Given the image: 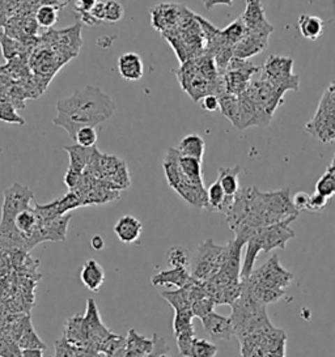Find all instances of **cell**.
Wrapping results in <instances>:
<instances>
[{
  "instance_id": "obj_1",
  "label": "cell",
  "mask_w": 335,
  "mask_h": 357,
  "mask_svg": "<svg viewBox=\"0 0 335 357\" xmlns=\"http://www.w3.org/2000/svg\"><path fill=\"white\" fill-rule=\"evenodd\" d=\"M297 215L290 189L261 191L257 188H245L236 195L225 219L234 231V237L246 242L248 231L284 221L292 222Z\"/></svg>"
},
{
  "instance_id": "obj_2",
  "label": "cell",
  "mask_w": 335,
  "mask_h": 357,
  "mask_svg": "<svg viewBox=\"0 0 335 357\" xmlns=\"http://www.w3.org/2000/svg\"><path fill=\"white\" fill-rule=\"evenodd\" d=\"M57 116L52 118L55 126L62 127L75 142L79 130L96 127L110 119L115 113L114 101L100 88L87 85L73 95L57 102Z\"/></svg>"
},
{
  "instance_id": "obj_3",
  "label": "cell",
  "mask_w": 335,
  "mask_h": 357,
  "mask_svg": "<svg viewBox=\"0 0 335 357\" xmlns=\"http://www.w3.org/2000/svg\"><path fill=\"white\" fill-rule=\"evenodd\" d=\"M292 280L293 273L283 267L278 255H272L267 262L254 270L248 279L241 280V288L266 306L284 297V291Z\"/></svg>"
},
{
  "instance_id": "obj_4",
  "label": "cell",
  "mask_w": 335,
  "mask_h": 357,
  "mask_svg": "<svg viewBox=\"0 0 335 357\" xmlns=\"http://www.w3.org/2000/svg\"><path fill=\"white\" fill-rule=\"evenodd\" d=\"M290 221L275 224L248 231L245 243V257L241 267V280H245L254 271V264L260 252H270L274 249H285L287 243L295 238V231L290 228Z\"/></svg>"
},
{
  "instance_id": "obj_5",
  "label": "cell",
  "mask_w": 335,
  "mask_h": 357,
  "mask_svg": "<svg viewBox=\"0 0 335 357\" xmlns=\"http://www.w3.org/2000/svg\"><path fill=\"white\" fill-rule=\"evenodd\" d=\"M178 158L179 153L177 149L169 148L165 158L163 160V168L167 177L168 185L174 190L182 199L186 200L188 204L207 210V190L206 188H198L188 183L179 170Z\"/></svg>"
},
{
  "instance_id": "obj_6",
  "label": "cell",
  "mask_w": 335,
  "mask_h": 357,
  "mask_svg": "<svg viewBox=\"0 0 335 357\" xmlns=\"http://www.w3.org/2000/svg\"><path fill=\"white\" fill-rule=\"evenodd\" d=\"M285 333L272 326L240 340V357H285Z\"/></svg>"
},
{
  "instance_id": "obj_7",
  "label": "cell",
  "mask_w": 335,
  "mask_h": 357,
  "mask_svg": "<svg viewBox=\"0 0 335 357\" xmlns=\"http://www.w3.org/2000/svg\"><path fill=\"white\" fill-rule=\"evenodd\" d=\"M225 252L227 245L220 246L209 238L202 242L194 261L190 264L191 278L202 283L211 280L221 270L225 259Z\"/></svg>"
},
{
  "instance_id": "obj_8",
  "label": "cell",
  "mask_w": 335,
  "mask_h": 357,
  "mask_svg": "<svg viewBox=\"0 0 335 357\" xmlns=\"http://www.w3.org/2000/svg\"><path fill=\"white\" fill-rule=\"evenodd\" d=\"M293 59L283 55H271L261 67V75L278 91H299V75L293 74Z\"/></svg>"
},
{
  "instance_id": "obj_9",
  "label": "cell",
  "mask_w": 335,
  "mask_h": 357,
  "mask_svg": "<svg viewBox=\"0 0 335 357\" xmlns=\"http://www.w3.org/2000/svg\"><path fill=\"white\" fill-rule=\"evenodd\" d=\"M260 71H261V67L254 66L246 59L233 56L228 64L225 74L221 76L225 92L228 95L236 96V97L244 95L248 91L253 77Z\"/></svg>"
},
{
  "instance_id": "obj_10",
  "label": "cell",
  "mask_w": 335,
  "mask_h": 357,
  "mask_svg": "<svg viewBox=\"0 0 335 357\" xmlns=\"http://www.w3.org/2000/svg\"><path fill=\"white\" fill-rule=\"evenodd\" d=\"M83 326L87 339V348H91L97 352L100 351V347L103 346L105 340L113 334L104 325L94 298L87 300V309L85 314L83 315Z\"/></svg>"
},
{
  "instance_id": "obj_11",
  "label": "cell",
  "mask_w": 335,
  "mask_h": 357,
  "mask_svg": "<svg viewBox=\"0 0 335 357\" xmlns=\"http://www.w3.org/2000/svg\"><path fill=\"white\" fill-rule=\"evenodd\" d=\"M31 202H34V195L31 189L20 183H13L10 189L4 191L0 222H13L20 212L31 208Z\"/></svg>"
},
{
  "instance_id": "obj_12",
  "label": "cell",
  "mask_w": 335,
  "mask_h": 357,
  "mask_svg": "<svg viewBox=\"0 0 335 357\" xmlns=\"http://www.w3.org/2000/svg\"><path fill=\"white\" fill-rule=\"evenodd\" d=\"M188 8L178 4H158L151 10V22L163 36L176 31L184 20Z\"/></svg>"
},
{
  "instance_id": "obj_13",
  "label": "cell",
  "mask_w": 335,
  "mask_h": 357,
  "mask_svg": "<svg viewBox=\"0 0 335 357\" xmlns=\"http://www.w3.org/2000/svg\"><path fill=\"white\" fill-rule=\"evenodd\" d=\"M63 149L68 153V158H70L68 169L64 176V185L68 189L73 190L83 177L85 168L94 155V148L88 149V148L79 147L77 144H75V146H66Z\"/></svg>"
},
{
  "instance_id": "obj_14",
  "label": "cell",
  "mask_w": 335,
  "mask_h": 357,
  "mask_svg": "<svg viewBox=\"0 0 335 357\" xmlns=\"http://www.w3.org/2000/svg\"><path fill=\"white\" fill-rule=\"evenodd\" d=\"M305 130L322 143L335 140V116L318 107L313 118L306 123Z\"/></svg>"
},
{
  "instance_id": "obj_15",
  "label": "cell",
  "mask_w": 335,
  "mask_h": 357,
  "mask_svg": "<svg viewBox=\"0 0 335 357\" xmlns=\"http://www.w3.org/2000/svg\"><path fill=\"white\" fill-rule=\"evenodd\" d=\"M241 19L245 24L248 32L265 33V34H271L274 32V26L266 19L265 10L262 7L261 1L258 0L246 1V8L242 13Z\"/></svg>"
},
{
  "instance_id": "obj_16",
  "label": "cell",
  "mask_w": 335,
  "mask_h": 357,
  "mask_svg": "<svg viewBox=\"0 0 335 357\" xmlns=\"http://www.w3.org/2000/svg\"><path fill=\"white\" fill-rule=\"evenodd\" d=\"M200 321H202V326H203L206 334L214 340L228 342L230 340V337L234 335L230 317H225V315L218 314V313L212 312Z\"/></svg>"
},
{
  "instance_id": "obj_17",
  "label": "cell",
  "mask_w": 335,
  "mask_h": 357,
  "mask_svg": "<svg viewBox=\"0 0 335 357\" xmlns=\"http://www.w3.org/2000/svg\"><path fill=\"white\" fill-rule=\"evenodd\" d=\"M269 38H270V34L246 33L240 43L233 47V56L248 61V58L262 53L267 49Z\"/></svg>"
},
{
  "instance_id": "obj_18",
  "label": "cell",
  "mask_w": 335,
  "mask_h": 357,
  "mask_svg": "<svg viewBox=\"0 0 335 357\" xmlns=\"http://www.w3.org/2000/svg\"><path fill=\"white\" fill-rule=\"evenodd\" d=\"M143 231L142 222L133 215H125L115 222L114 233L118 240L126 245L139 241Z\"/></svg>"
},
{
  "instance_id": "obj_19",
  "label": "cell",
  "mask_w": 335,
  "mask_h": 357,
  "mask_svg": "<svg viewBox=\"0 0 335 357\" xmlns=\"http://www.w3.org/2000/svg\"><path fill=\"white\" fill-rule=\"evenodd\" d=\"M241 168L239 165L232 167V168H220L219 177L218 182L221 186V189L224 190V194L227 197V210L225 213L230 210L233 202L236 199V195L240 191V185H239V176H240ZM224 213V215H225Z\"/></svg>"
},
{
  "instance_id": "obj_20",
  "label": "cell",
  "mask_w": 335,
  "mask_h": 357,
  "mask_svg": "<svg viewBox=\"0 0 335 357\" xmlns=\"http://www.w3.org/2000/svg\"><path fill=\"white\" fill-rule=\"evenodd\" d=\"M191 279L193 278L188 268H170L152 276L151 283L155 287H176L179 289L188 285Z\"/></svg>"
},
{
  "instance_id": "obj_21",
  "label": "cell",
  "mask_w": 335,
  "mask_h": 357,
  "mask_svg": "<svg viewBox=\"0 0 335 357\" xmlns=\"http://www.w3.org/2000/svg\"><path fill=\"white\" fill-rule=\"evenodd\" d=\"M118 71L125 80L137 82L144 74L143 61L136 53L122 54L118 58Z\"/></svg>"
},
{
  "instance_id": "obj_22",
  "label": "cell",
  "mask_w": 335,
  "mask_h": 357,
  "mask_svg": "<svg viewBox=\"0 0 335 357\" xmlns=\"http://www.w3.org/2000/svg\"><path fill=\"white\" fill-rule=\"evenodd\" d=\"M154 339L140 335L136 330H130L126 337V351L124 357H148L154 352Z\"/></svg>"
},
{
  "instance_id": "obj_23",
  "label": "cell",
  "mask_w": 335,
  "mask_h": 357,
  "mask_svg": "<svg viewBox=\"0 0 335 357\" xmlns=\"http://www.w3.org/2000/svg\"><path fill=\"white\" fill-rule=\"evenodd\" d=\"M105 271L103 266L94 259L84 263L80 271V280L87 289L91 292H97L105 283Z\"/></svg>"
},
{
  "instance_id": "obj_24",
  "label": "cell",
  "mask_w": 335,
  "mask_h": 357,
  "mask_svg": "<svg viewBox=\"0 0 335 357\" xmlns=\"http://www.w3.org/2000/svg\"><path fill=\"white\" fill-rule=\"evenodd\" d=\"M68 1H40V6L34 13L38 26L52 28L59 19V11L67 6Z\"/></svg>"
},
{
  "instance_id": "obj_25",
  "label": "cell",
  "mask_w": 335,
  "mask_h": 357,
  "mask_svg": "<svg viewBox=\"0 0 335 357\" xmlns=\"http://www.w3.org/2000/svg\"><path fill=\"white\" fill-rule=\"evenodd\" d=\"M176 149L184 158H195L202 161L206 151V143H204V139L198 134H190L178 143Z\"/></svg>"
},
{
  "instance_id": "obj_26",
  "label": "cell",
  "mask_w": 335,
  "mask_h": 357,
  "mask_svg": "<svg viewBox=\"0 0 335 357\" xmlns=\"http://www.w3.org/2000/svg\"><path fill=\"white\" fill-rule=\"evenodd\" d=\"M63 337L79 348H87V339L84 333L83 315L75 314L66 321Z\"/></svg>"
},
{
  "instance_id": "obj_27",
  "label": "cell",
  "mask_w": 335,
  "mask_h": 357,
  "mask_svg": "<svg viewBox=\"0 0 335 357\" xmlns=\"http://www.w3.org/2000/svg\"><path fill=\"white\" fill-rule=\"evenodd\" d=\"M178 165H179V170H181L182 176L185 177L188 183L198 186V188H204L203 176H202V161L195 160V158H184L179 155Z\"/></svg>"
},
{
  "instance_id": "obj_28",
  "label": "cell",
  "mask_w": 335,
  "mask_h": 357,
  "mask_svg": "<svg viewBox=\"0 0 335 357\" xmlns=\"http://www.w3.org/2000/svg\"><path fill=\"white\" fill-rule=\"evenodd\" d=\"M325 22L314 15H302L299 17V31L309 41L318 40L324 33Z\"/></svg>"
},
{
  "instance_id": "obj_29",
  "label": "cell",
  "mask_w": 335,
  "mask_h": 357,
  "mask_svg": "<svg viewBox=\"0 0 335 357\" xmlns=\"http://www.w3.org/2000/svg\"><path fill=\"white\" fill-rule=\"evenodd\" d=\"M21 349H46V344L42 342L41 337L34 330V326L31 324V315H27L25 324L22 327L20 337L17 340Z\"/></svg>"
},
{
  "instance_id": "obj_30",
  "label": "cell",
  "mask_w": 335,
  "mask_h": 357,
  "mask_svg": "<svg viewBox=\"0 0 335 357\" xmlns=\"http://www.w3.org/2000/svg\"><path fill=\"white\" fill-rule=\"evenodd\" d=\"M160 296L167 300L169 305L173 307L174 312H181V310L191 309L193 301H191V297H190L188 285H185L184 288H179V289H176V291L161 292Z\"/></svg>"
},
{
  "instance_id": "obj_31",
  "label": "cell",
  "mask_w": 335,
  "mask_h": 357,
  "mask_svg": "<svg viewBox=\"0 0 335 357\" xmlns=\"http://www.w3.org/2000/svg\"><path fill=\"white\" fill-rule=\"evenodd\" d=\"M248 33V29L245 26V24L242 22V19L239 17L237 20L230 22V25L224 29H220L221 34V40L225 46L228 47H234L241 40L245 37V34Z\"/></svg>"
},
{
  "instance_id": "obj_32",
  "label": "cell",
  "mask_w": 335,
  "mask_h": 357,
  "mask_svg": "<svg viewBox=\"0 0 335 357\" xmlns=\"http://www.w3.org/2000/svg\"><path fill=\"white\" fill-rule=\"evenodd\" d=\"M194 314L191 309L188 310H181V312H174V318H173V333L177 337L179 335L185 334H195V327L193 324Z\"/></svg>"
},
{
  "instance_id": "obj_33",
  "label": "cell",
  "mask_w": 335,
  "mask_h": 357,
  "mask_svg": "<svg viewBox=\"0 0 335 357\" xmlns=\"http://www.w3.org/2000/svg\"><path fill=\"white\" fill-rule=\"evenodd\" d=\"M207 210L221 213H225L227 210V197L218 181L207 189Z\"/></svg>"
},
{
  "instance_id": "obj_34",
  "label": "cell",
  "mask_w": 335,
  "mask_h": 357,
  "mask_svg": "<svg viewBox=\"0 0 335 357\" xmlns=\"http://www.w3.org/2000/svg\"><path fill=\"white\" fill-rule=\"evenodd\" d=\"M315 192L324 195L326 198H332L335 195V153L333 156V161L326 169L324 176L318 179L315 185Z\"/></svg>"
},
{
  "instance_id": "obj_35",
  "label": "cell",
  "mask_w": 335,
  "mask_h": 357,
  "mask_svg": "<svg viewBox=\"0 0 335 357\" xmlns=\"http://www.w3.org/2000/svg\"><path fill=\"white\" fill-rule=\"evenodd\" d=\"M167 261L172 268H188L191 264L190 252L184 246H173L167 252Z\"/></svg>"
},
{
  "instance_id": "obj_36",
  "label": "cell",
  "mask_w": 335,
  "mask_h": 357,
  "mask_svg": "<svg viewBox=\"0 0 335 357\" xmlns=\"http://www.w3.org/2000/svg\"><path fill=\"white\" fill-rule=\"evenodd\" d=\"M0 121L12 125H25V119L17 113V107L8 100H0Z\"/></svg>"
},
{
  "instance_id": "obj_37",
  "label": "cell",
  "mask_w": 335,
  "mask_h": 357,
  "mask_svg": "<svg viewBox=\"0 0 335 357\" xmlns=\"http://www.w3.org/2000/svg\"><path fill=\"white\" fill-rule=\"evenodd\" d=\"M218 351L219 348L212 342L195 337L193 342L190 357H215L218 355Z\"/></svg>"
},
{
  "instance_id": "obj_38",
  "label": "cell",
  "mask_w": 335,
  "mask_h": 357,
  "mask_svg": "<svg viewBox=\"0 0 335 357\" xmlns=\"http://www.w3.org/2000/svg\"><path fill=\"white\" fill-rule=\"evenodd\" d=\"M126 347V337L117 334H112L109 336L103 346L100 347V354L105 355V357H113L115 354H118L121 349H124Z\"/></svg>"
},
{
  "instance_id": "obj_39",
  "label": "cell",
  "mask_w": 335,
  "mask_h": 357,
  "mask_svg": "<svg viewBox=\"0 0 335 357\" xmlns=\"http://www.w3.org/2000/svg\"><path fill=\"white\" fill-rule=\"evenodd\" d=\"M97 139H98V134H97L94 127H84V128L77 131L76 137H75V143L79 147L91 149V148H94V146H96Z\"/></svg>"
},
{
  "instance_id": "obj_40",
  "label": "cell",
  "mask_w": 335,
  "mask_h": 357,
  "mask_svg": "<svg viewBox=\"0 0 335 357\" xmlns=\"http://www.w3.org/2000/svg\"><path fill=\"white\" fill-rule=\"evenodd\" d=\"M0 357H22V349L17 342L0 334Z\"/></svg>"
},
{
  "instance_id": "obj_41",
  "label": "cell",
  "mask_w": 335,
  "mask_h": 357,
  "mask_svg": "<svg viewBox=\"0 0 335 357\" xmlns=\"http://www.w3.org/2000/svg\"><path fill=\"white\" fill-rule=\"evenodd\" d=\"M125 16V8L118 1H105V22H121Z\"/></svg>"
},
{
  "instance_id": "obj_42",
  "label": "cell",
  "mask_w": 335,
  "mask_h": 357,
  "mask_svg": "<svg viewBox=\"0 0 335 357\" xmlns=\"http://www.w3.org/2000/svg\"><path fill=\"white\" fill-rule=\"evenodd\" d=\"M215 306H216V305H215V303H214L209 297H204V298L198 300V301H195L194 304L191 305V312H193L194 317H197L199 319H203V318L207 317L209 313L215 312V310H214Z\"/></svg>"
},
{
  "instance_id": "obj_43",
  "label": "cell",
  "mask_w": 335,
  "mask_h": 357,
  "mask_svg": "<svg viewBox=\"0 0 335 357\" xmlns=\"http://www.w3.org/2000/svg\"><path fill=\"white\" fill-rule=\"evenodd\" d=\"M79 352V347L73 346L64 337L55 342V352L52 357H75Z\"/></svg>"
},
{
  "instance_id": "obj_44",
  "label": "cell",
  "mask_w": 335,
  "mask_h": 357,
  "mask_svg": "<svg viewBox=\"0 0 335 357\" xmlns=\"http://www.w3.org/2000/svg\"><path fill=\"white\" fill-rule=\"evenodd\" d=\"M197 336L195 334H185V335H179L176 337L177 339V348L179 355L184 357H190L191 352V347L193 342Z\"/></svg>"
},
{
  "instance_id": "obj_45",
  "label": "cell",
  "mask_w": 335,
  "mask_h": 357,
  "mask_svg": "<svg viewBox=\"0 0 335 357\" xmlns=\"http://www.w3.org/2000/svg\"><path fill=\"white\" fill-rule=\"evenodd\" d=\"M327 204H329V198H326V197L318 194V192H314V194L311 195V198H309L308 211L321 213V212H324L325 208L327 207Z\"/></svg>"
},
{
  "instance_id": "obj_46",
  "label": "cell",
  "mask_w": 335,
  "mask_h": 357,
  "mask_svg": "<svg viewBox=\"0 0 335 357\" xmlns=\"http://www.w3.org/2000/svg\"><path fill=\"white\" fill-rule=\"evenodd\" d=\"M309 198H311V195L308 192H304V191L296 192L292 198V204L295 210L297 211V212L304 210L308 211Z\"/></svg>"
},
{
  "instance_id": "obj_47",
  "label": "cell",
  "mask_w": 335,
  "mask_h": 357,
  "mask_svg": "<svg viewBox=\"0 0 335 357\" xmlns=\"http://www.w3.org/2000/svg\"><path fill=\"white\" fill-rule=\"evenodd\" d=\"M200 106H202L203 110L209 112V113L218 112V110H220L219 97L215 95L206 96L204 98L200 100Z\"/></svg>"
},
{
  "instance_id": "obj_48",
  "label": "cell",
  "mask_w": 335,
  "mask_h": 357,
  "mask_svg": "<svg viewBox=\"0 0 335 357\" xmlns=\"http://www.w3.org/2000/svg\"><path fill=\"white\" fill-rule=\"evenodd\" d=\"M154 352L148 357H156L160 354H168L169 352V348L167 346V340L161 336H158V334H154Z\"/></svg>"
},
{
  "instance_id": "obj_49",
  "label": "cell",
  "mask_w": 335,
  "mask_h": 357,
  "mask_svg": "<svg viewBox=\"0 0 335 357\" xmlns=\"http://www.w3.org/2000/svg\"><path fill=\"white\" fill-rule=\"evenodd\" d=\"M96 6V0H79V1H73V10L79 12L80 15L84 13H89L94 10Z\"/></svg>"
},
{
  "instance_id": "obj_50",
  "label": "cell",
  "mask_w": 335,
  "mask_h": 357,
  "mask_svg": "<svg viewBox=\"0 0 335 357\" xmlns=\"http://www.w3.org/2000/svg\"><path fill=\"white\" fill-rule=\"evenodd\" d=\"M94 19L97 22H105V1H96V6L94 7V10L89 12Z\"/></svg>"
},
{
  "instance_id": "obj_51",
  "label": "cell",
  "mask_w": 335,
  "mask_h": 357,
  "mask_svg": "<svg viewBox=\"0 0 335 357\" xmlns=\"http://www.w3.org/2000/svg\"><path fill=\"white\" fill-rule=\"evenodd\" d=\"M91 246L94 248L96 252H101V250H104V238H103L101 236H98V234H97V236H94V237H92V240H91Z\"/></svg>"
},
{
  "instance_id": "obj_52",
  "label": "cell",
  "mask_w": 335,
  "mask_h": 357,
  "mask_svg": "<svg viewBox=\"0 0 335 357\" xmlns=\"http://www.w3.org/2000/svg\"><path fill=\"white\" fill-rule=\"evenodd\" d=\"M103 355L98 354L97 351H94L91 348H79V352L75 357H101Z\"/></svg>"
},
{
  "instance_id": "obj_53",
  "label": "cell",
  "mask_w": 335,
  "mask_h": 357,
  "mask_svg": "<svg viewBox=\"0 0 335 357\" xmlns=\"http://www.w3.org/2000/svg\"><path fill=\"white\" fill-rule=\"evenodd\" d=\"M22 357H43L42 349H22Z\"/></svg>"
},
{
  "instance_id": "obj_54",
  "label": "cell",
  "mask_w": 335,
  "mask_h": 357,
  "mask_svg": "<svg viewBox=\"0 0 335 357\" xmlns=\"http://www.w3.org/2000/svg\"><path fill=\"white\" fill-rule=\"evenodd\" d=\"M219 4L232 6V4H233V1H204V7H206V8H212V7L219 6Z\"/></svg>"
},
{
  "instance_id": "obj_55",
  "label": "cell",
  "mask_w": 335,
  "mask_h": 357,
  "mask_svg": "<svg viewBox=\"0 0 335 357\" xmlns=\"http://www.w3.org/2000/svg\"><path fill=\"white\" fill-rule=\"evenodd\" d=\"M156 357H172L169 354H160V355H157Z\"/></svg>"
}]
</instances>
